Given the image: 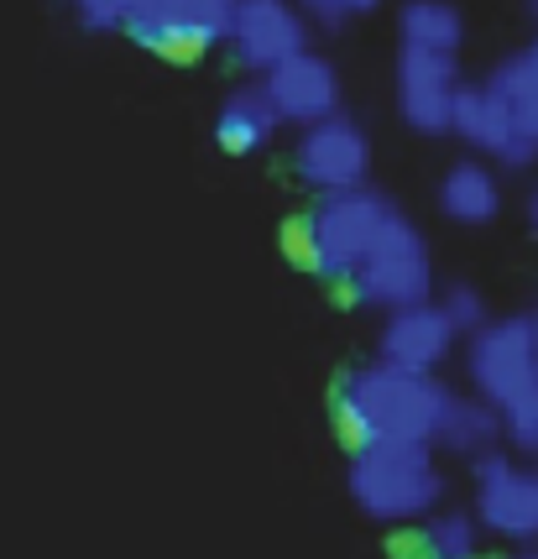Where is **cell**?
Returning a JSON list of instances; mask_svg holds the SVG:
<instances>
[{
	"mask_svg": "<svg viewBox=\"0 0 538 559\" xmlns=\"http://www.w3.org/2000/svg\"><path fill=\"white\" fill-rule=\"evenodd\" d=\"M444 403V382L429 371H403V366H361L335 388V429L350 450L361 444H382V439H414L429 444L434 418Z\"/></svg>",
	"mask_w": 538,
	"mask_h": 559,
	"instance_id": "6da1fadb",
	"label": "cell"
},
{
	"mask_svg": "<svg viewBox=\"0 0 538 559\" xmlns=\"http://www.w3.org/2000/svg\"><path fill=\"white\" fill-rule=\"evenodd\" d=\"M350 497L376 523H418L444 502V471L434 444L382 439L350 450Z\"/></svg>",
	"mask_w": 538,
	"mask_h": 559,
	"instance_id": "7a4b0ae2",
	"label": "cell"
},
{
	"mask_svg": "<svg viewBox=\"0 0 538 559\" xmlns=\"http://www.w3.org/2000/svg\"><path fill=\"white\" fill-rule=\"evenodd\" d=\"M392 199L376 194V189H345V194H324L319 199L314 215L309 219V272H319L324 283H335L340 288L350 272L361 267V257H367L376 236L392 225Z\"/></svg>",
	"mask_w": 538,
	"mask_h": 559,
	"instance_id": "3957f363",
	"label": "cell"
},
{
	"mask_svg": "<svg viewBox=\"0 0 538 559\" xmlns=\"http://www.w3.org/2000/svg\"><path fill=\"white\" fill-rule=\"evenodd\" d=\"M340 293L350 304H367V309H408L423 304L434 293V262H429V241L418 236L414 219L392 215V225L376 236L361 267L340 283Z\"/></svg>",
	"mask_w": 538,
	"mask_h": 559,
	"instance_id": "277c9868",
	"label": "cell"
},
{
	"mask_svg": "<svg viewBox=\"0 0 538 559\" xmlns=\"http://www.w3.org/2000/svg\"><path fill=\"white\" fill-rule=\"evenodd\" d=\"M470 382L476 397H487L491 408H513L517 397L538 392V335L534 314L487 319L470 335Z\"/></svg>",
	"mask_w": 538,
	"mask_h": 559,
	"instance_id": "5b68a950",
	"label": "cell"
},
{
	"mask_svg": "<svg viewBox=\"0 0 538 559\" xmlns=\"http://www.w3.org/2000/svg\"><path fill=\"white\" fill-rule=\"evenodd\" d=\"M294 168L298 178L319 189V194H345V189H361L371 173V142L367 131L350 121V116H324L314 121L303 136H298L294 152Z\"/></svg>",
	"mask_w": 538,
	"mask_h": 559,
	"instance_id": "8992f818",
	"label": "cell"
},
{
	"mask_svg": "<svg viewBox=\"0 0 538 559\" xmlns=\"http://www.w3.org/2000/svg\"><path fill=\"white\" fill-rule=\"evenodd\" d=\"M476 523L497 538L534 544L538 538V471L507 461L502 450L476 455Z\"/></svg>",
	"mask_w": 538,
	"mask_h": 559,
	"instance_id": "52a82bcc",
	"label": "cell"
},
{
	"mask_svg": "<svg viewBox=\"0 0 538 559\" xmlns=\"http://www.w3.org/2000/svg\"><path fill=\"white\" fill-rule=\"evenodd\" d=\"M225 43H230L241 69L267 73L288 52L309 48V22H303L298 0H236V16H230Z\"/></svg>",
	"mask_w": 538,
	"mask_h": 559,
	"instance_id": "ba28073f",
	"label": "cell"
},
{
	"mask_svg": "<svg viewBox=\"0 0 538 559\" xmlns=\"http://www.w3.org/2000/svg\"><path fill=\"white\" fill-rule=\"evenodd\" d=\"M455 90H461L455 52L403 48V58H397V105H403V121L414 126V131L444 136V131H450Z\"/></svg>",
	"mask_w": 538,
	"mask_h": 559,
	"instance_id": "9c48e42d",
	"label": "cell"
},
{
	"mask_svg": "<svg viewBox=\"0 0 538 559\" xmlns=\"http://www.w3.org/2000/svg\"><path fill=\"white\" fill-rule=\"evenodd\" d=\"M262 95L272 99L277 121L314 126V121H324V116L340 110V79H335V63H330V58L298 48V52H288L283 63L267 69Z\"/></svg>",
	"mask_w": 538,
	"mask_h": 559,
	"instance_id": "30bf717a",
	"label": "cell"
},
{
	"mask_svg": "<svg viewBox=\"0 0 538 559\" xmlns=\"http://www.w3.org/2000/svg\"><path fill=\"white\" fill-rule=\"evenodd\" d=\"M450 345H455V330L444 324L434 298H423V304H408V309H392L387 324H382V341H376V356L387 366L434 377L444 356H450Z\"/></svg>",
	"mask_w": 538,
	"mask_h": 559,
	"instance_id": "8fae6325",
	"label": "cell"
},
{
	"mask_svg": "<svg viewBox=\"0 0 538 559\" xmlns=\"http://www.w3.org/2000/svg\"><path fill=\"white\" fill-rule=\"evenodd\" d=\"M434 450H450V455H487L502 444V414L491 408L487 397H465V392H444L440 418H434V435H429Z\"/></svg>",
	"mask_w": 538,
	"mask_h": 559,
	"instance_id": "7c38bea8",
	"label": "cell"
},
{
	"mask_svg": "<svg viewBox=\"0 0 538 559\" xmlns=\"http://www.w3.org/2000/svg\"><path fill=\"white\" fill-rule=\"evenodd\" d=\"M450 131L461 142H470L476 152L497 157L502 146L513 142V110H507V99L497 95L491 84H461L455 105H450Z\"/></svg>",
	"mask_w": 538,
	"mask_h": 559,
	"instance_id": "4fadbf2b",
	"label": "cell"
},
{
	"mask_svg": "<svg viewBox=\"0 0 538 559\" xmlns=\"http://www.w3.org/2000/svg\"><path fill=\"white\" fill-rule=\"evenodd\" d=\"M230 16H236V0H178L172 16L163 22V32L152 37V52L189 58V52L215 48L230 32Z\"/></svg>",
	"mask_w": 538,
	"mask_h": 559,
	"instance_id": "5bb4252c",
	"label": "cell"
},
{
	"mask_svg": "<svg viewBox=\"0 0 538 559\" xmlns=\"http://www.w3.org/2000/svg\"><path fill=\"white\" fill-rule=\"evenodd\" d=\"M277 110L262 90H236V95L220 105L215 116V142L230 152V157H246V152H262V146L277 136Z\"/></svg>",
	"mask_w": 538,
	"mask_h": 559,
	"instance_id": "9a60e30c",
	"label": "cell"
},
{
	"mask_svg": "<svg viewBox=\"0 0 538 559\" xmlns=\"http://www.w3.org/2000/svg\"><path fill=\"white\" fill-rule=\"evenodd\" d=\"M440 210L455 225H491L502 210V183L487 163H455L440 183Z\"/></svg>",
	"mask_w": 538,
	"mask_h": 559,
	"instance_id": "2e32d148",
	"label": "cell"
},
{
	"mask_svg": "<svg viewBox=\"0 0 538 559\" xmlns=\"http://www.w3.org/2000/svg\"><path fill=\"white\" fill-rule=\"evenodd\" d=\"M397 32H403V48L455 52L465 37V16L450 0H408L397 16Z\"/></svg>",
	"mask_w": 538,
	"mask_h": 559,
	"instance_id": "e0dca14e",
	"label": "cell"
},
{
	"mask_svg": "<svg viewBox=\"0 0 538 559\" xmlns=\"http://www.w3.org/2000/svg\"><path fill=\"white\" fill-rule=\"evenodd\" d=\"M414 555L418 559H476L481 555V523H476L470 512L434 508L414 538Z\"/></svg>",
	"mask_w": 538,
	"mask_h": 559,
	"instance_id": "ac0fdd59",
	"label": "cell"
},
{
	"mask_svg": "<svg viewBox=\"0 0 538 559\" xmlns=\"http://www.w3.org/2000/svg\"><path fill=\"white\" fill-rule=\"evenodd\" d=\"M487 84H491V90H497L502 99H507L517 136L538 142V73L523 63V52H513L507 63H497V73H491Z\"/></svg>",
	"mask_w": 538,
	"mask_h": 559,
	"instance_id": "d6986e66",
	"label": "cell"
},
{
	"mask_svg": "<svg viewBox=\"0 0 538 559\" xmlns=\"http://www.w3.org/2000/svg\"><path fill=\"white\" fill-rule=\"evenodd\" d=\"M434 309L444 314V324L455 330V335H476L481 324L491 319V309H487V293L481 288H470V283H450V288L434 298Z\"/></svg>",
	"mask_w": 538,
	"mask_h": 559,
	"instance_id": "ffe728a7",
	"label": "cell"
},
{
	"mask_svg": "<svg viewBox=\"0 0 538 559\" xmlns=\"http://www.w3.org/2000/svg\"><path fill=\"white\" fill-rule=\"evenodd\" d=\"M178 0H121V32H131L142 48H152V37L163 32Z\"/></svg>",
	"mask_w": 538,
	"mask_h": 559,
	"instance_id": "44dd1931",
	"label": "cell"
},
{
	"mask_svg": "<svg viewBox=\"0 0 538 559\" xmlns=\"http://www.w3.org/2000/svg\"><path fill=\"white\" fill-rule=\"evenodd\" d=\"M502 439H513L523 455L538 461V392L517 397L513 408H502Z\"/></svg>",
	"mask_w": 538,
	"mask_h": 559,
	"instance_id": "7402d4cb",
	"label": "cell"
},
{
	"mask_svg": "<svg viewBox=\"0 0 538 559\" xmlns=\"http://www.w3.org/2000/svg\"><path fill=\"white\" fill-rule=\"evenodd\" d=\"M74 11L89 32H121V0H74Z\"/></svg>",
	"mask_w": 538,
	"mask_h": 559,
	"instance_id": "603a6c76",
	"label": "cell"
},
{
	"mask_svg": "<svg viewBox=\"0 0 538 559\" xmlns=\"http://www.w3.org/2000/svg\"><path fill=\"white\" fill-rule=\"evenodd\" d=\"M371 5H376V0H309L303 11L324 26H340L345 16H361V11H371Z\"/></svg>",
	"mask_w": 538,
	"mask_h": 559,
	"instance_id": "cb8c5ba5",
	"label": "cell"
},
{
	"mask_svg": "<svg viewBox=\"0 0 538 559\" xmlns=\"http://www.w3.org/2000/svg\"><path fill=\"white\" fill-rule=\"evenodd\" d=\"M523 219H528V230L538 236V189H528V199H523Z\"/></svg>",
	"mask_w": 538,
	"mask_h": 559,
	"instance_id": "d4e9b609",
	"label": "cell"
},
{
	"mask_svg": "<svg viewBox=\"0 0 538 559\" xmlns=\"http://www.w3.org/2000/svg\"><path fill=\"white\" fill-rule=\"evenodd\" d=\"M534 22H538V0H534Z\"/></svg>",
	"mask_w": 538,
	"mask_h": 559,
	"instance_id": "484cf974",
	"label": "cell"
},
{
	"mask_svg": "<svg viewBox=\"0 0 538 559\" xmlns=\"http://www.w3.org/2000/svg\"><path fill=\"white\" fill-rule=\"evenodd\" d=\"M517 559H538V555H517Z\"/></svg>",
	"mask_w": 538,
	"mask_h": 559,
	"instance_id": "4316f807",
	"label": "cell"
},
{
	"mask_svg": "<svg viewBox=\"0 0 538 559\" xmlns=\"http://www.w3.org/2000/svg\"><path fill=\"white\" fill-rule=\"evenodd\" d=\"M534 335H538V314H534Z\"/></svg>",
	"mask_w": 538,
	"mask_h": 559,
	"instance_id": "83f0119b",
	"label": "cell"
},
{
	"mask_svg": "<svg viewBox=\"0 0 538 559\" xmlns=\"http://www.w3.org/2000/svg\"><path fill=\"white\" fill-rule=\"evenodd\" d=\"M303 5H309V0H303Z\"/></svg>",
	"mask_w": 538,
	"mask_h": 559,
	"instance_id": "f1b7e54d",
	"label": "cell"
}]
</instances>
